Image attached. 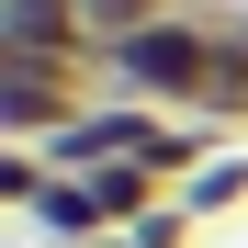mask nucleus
Here are the masks:
<instances>
[{
	"instance_id": "f257e3e1",
	"label": "nucleus",
	"mask_w": 248,
	"mask_h": 248,
	"mask_svg": "<svg viewBox=\"0 0 248 248\" xmlns=\"http://www.w3.org/2000/svg\"><path fill=\"white\" fill-rule=\"evenodd\" d=\"M203 79H215V12L181 0L170 23L102 46V91L113 102H147V113H203Z\"/></svg>"
},
{
	"instance_id": "f03ea898",
	"label": "nucleus",
	"mask_w": 248,
	"mask_h": 248,
	"mask_svg": "<svg viewBox=\"0 0 248 248\" xmlns=\"http://www.w3.org/2000/svg\"><path fill=\"white\" fill-rule=\"evenodd\" d=\"M0 57H102L79 0H0Z\"/></svg>"
},
{
	"instance_id": "7ed1b4c3",
	"label": "nucleus",
	"mask_w": 248,
	"mask_h": 248,
	"mask_svg": "<svg viewBox=\"0 0 248 248\" xmlns=\"http://www.w3.org/2000/svg\"><path fill=\"white\" fill-rule=\"evenodd\" d=\"M192 226H215V215H237V203H248V136L237 147H215V158H203V170H192Z\"/></svg>"
},
{
	"instance_id": "20e7f679",
	"label": "nucleus",
	"mask_w": 248,
	"mask_h": 248,
	"mask_svg": "<svg viewBox=\"0 0 248 248\" xmlns=\"http://www.w3.org/2000/svg\"><path fill=\"white\" fill-rule=\"evenodd\" d=\"M124 237H136V248H192V203L170 192V203H158V215H147V226H124Z\"/></svg>"
},
{
	"instance_id": "39448f33",
	"label": "nucleus",
	"mask_w": 248,
	"mask_h": 248,
	"mask_svg": "<svg viewBox=\"0 0 248 248\" xmlns=\"http://www.w3.org/2000/svg\"><path fill=\"white\" fill-rule=\"evenodd\" d=\"M91 248H136V237H91Z\"/></svg>"
},
{
	"instance_id": "423d86ee",
	"label": "nucleus",
	"mask_w": 248,
	"mask_h": 248,
	"mask_svg": "<svg viewBox=\"0 0 248 248\" xmlns=\"http://www.w3.org/2000/svg\"><path fill=\"white\" fill-rule=\"evenodd\" d=\"M226 12H237V23H248V0H226Z\"/></svg>"
},
{
	"instance_id": "0eeeda50",
	"label": "nucleus",
	"mask_w": 248,
	"mask_h": 248,
	"mask_svg": "<svg viewBox=\"0 0 248 248\" xmlns=\"http://www.w3.org/2000/svg\"><path fill=\"white\" fill-rule=\"evenodd\" d=\"M12 248H34V237H12Z\"/></svg>"
}]
</instances>
